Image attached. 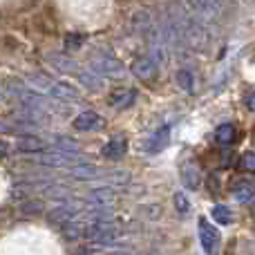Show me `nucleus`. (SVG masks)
Instances as JSON below:
<instances>
[{"label":"nucleus","mask_w":255,"mask_h":255,"mask_svg":"<svg viewBox=\"0 0 255 255\" xmlns=\"http://www.w3.org/2000/svg\"><path fill=\"white\" fill-rule=\"evenodd\" d=\"M199 240H202V247L208 255H215L220 249V233H217L215 226H211L206 222V217L199 220Z\"/></svg>","instance_id":"nucleus-1"},{"label":"nucleus","mask_w":255,"mask_h":255,"mask_svg":"<svg viewBox=\"0 0 255 255\" xmlns=\"http://www.w3.org/2000/svg\"><path fill=\"white\" fill-rule=\"evenodd\" d=\"M132 74L139 81H143V83H150V81L157 79V63L148 56H139L132 63Z\"/></svg>","instance_id":"nucleus-2"},{"label":"nucleus","mask_w":255,"mask_h":255,"mask_svg":"<svg viewBox=\"0 0 255 255\" xmlns=\"http://www.w3.org/2000/svg\"><path fill=\"white\" fill-rule=\"evenodd\" d=\"M92 65L97 67L101 74H106V76H119L121 74V65H119V61L117 58H112L108 52H97L92 56Z\"/></svg>","instance_id":"nucleus-3"},{"label":"nucleus","mask_w":255,"mask_h":255,"mask_svg":"<svg viewBox=\"0 0 255 255\" xmlns=\"http://www.w3.org/2000/svg\"><path fill=\"white\" fill-rule=\"evenodd\" d=\"M181 181H184V186L190 190L199 188L202 175H199V166L195 161H186L184 166H181Z\"/></svg>","instance_id":"nucleus-4"},{"label":"nucleus","mask_w":255,"mask_h":255,"mask_svg":"<svg viewBox=\"0 0 255 255\" xmlns=\"http://www.w3.org/2000/svg\"><path fill=\"white\" fill-rule=\"evenodd\" d=\"M103 126V119L97 115V112H83L74 119V128L79 132H90V130H99Z\"/></svg>","instance_id":"nucleus-5"},{"label":"nucleus","mask_w":255,"mask_h":255,"mask_svg":"<svg viewBox=\"0 0 255 255\" xmlns=\"http://www.w3.org/2000/svg\"><path fill=\"white\" fill-rule=\"evenodd\" d=\"M126 150H128V141L124 136H112V139L101 148V154L106 159H119L126 154Z\"/></svg>","instance_id":"nucleus-6"},{"label":"nucleus","mask_w":255,"mask_h":255,"mask_svg":"<svg viewBox=\"0 0 255 255\" xmlns=\"http://www.w3.org/2000/svg\"><path fill=\"white\" fill-rule=\"evenodd\" d=\"M233 195L238 202L247 204L255 197V181L253 179H240L233 184Z\"/></svg>","instance_id":"nucleus-7"},{"label":"nucleus","mask_w":255,"mask_h":255,"mask_svg":"<svg viewBox=\"0 0 255 255\" xmlns=\"http://www.w3.org/2000/svg\"><path fill=\"white\" fill-rule=\"evenodd\" d=\"M136 101V92L134 90H128V88H121V90H117V92H112V97H110V106L112 108H130L132 103Z\"/></svg>","instance_id":"nucleus-8"},{"label":"nucleus","mask_w":255,"mask_h":255,"mask_svg":"<svg viewBox=\"0 0 255 255\" xmlns=\"http://www.w3.org/2000/svg\"><path fill=\"white\" fill-rule=\"evenodd\" d=\"M49 94H54V97L58 99H65V101H79V90H74L70 83H56V81H52V85H49Z\"/></svg>","instance_id":"nucleus-9"},{"label":"nucleus","mask_w":255,"mask_h":255,"mask_svg":"<svg viewBox=\"0 0 255 255\" xmlns=\"http://www.w3.org/2000/svg\"><path fill=\"white\" fill-rule=\"evenodd\" d=\"M168 141H170V128L163 126L161 130L154 132V134H152V139L148 141L145 150H148V152H161V150L168 145Z\"/></svg>","instance_id":"nucleus-10"},{"label":"nucleus","mask_w":255,"mask_h":255,"mask_svg":"<svg viewBox=\"0 0 255 255\" xmlns=\"http://www.w3.org/2000/svg\"><path fill=\"white\" fill-rule=\"evenodd\" d=\"M215 139L220 141V143H235L238 141V128H235L233 124H224V126H220L215 130Z\"/></svg>","instance_id":"nucleus-11"},{"label":"nucleus","mask_w":255,"mask_h":255,"mask_svg":"<svg viewBox=\"0 0 255 255\" xmlns=\"http://www.w3.org/2000/svg\"><path fill=\"white\" fill-rule=\"evenodd\" d=\"M18 150H22V152H40V150H45V141L36 139V136H25V139L18 141Z\"/></svg>","instance_id":"nucleus-12"},{"label":"nucleus","mask_w":255,"mask_h":255,"mask_svg":"<svg viewBox=\"0 0 255 255\" xmlns=\"http://www.w3.org/2000/svg\"><path fill=\"white\" fill-rule=\"evenodd\" d=\"M65 49H79L83 47L85 43V34H79V31H70V34H65Z\"/></svg>","instance_id":"nucleus-13"},{"label":"nucleus","mask_w":255,"mask_h":255,"mask_svg":"<svg viewBox=\"0 0 255 255\" xmlns=\"http://www.w3.org/2000/svg\"><path fill=\"white\" fill-rule=\"evenodd\" d=\"M213 220L220 222L222 226H226V224H231V222H233V215H231V211L226 206H215V208H213Z\"/></svg>","instance_id":"nucleus-14"},{"label":"nucleus","mask_w":255,"mask_h":255,"mask_svg":"<svg viewBox=\"0 0 255 255\" xmlns=\"http://www.w3.org/2000/svg\"><path fill=\"white\" fill-rule=\"evenodd\" d=\"M193 74H190L188 70H179L177 72V83H179L181 90H186V92H190L193 90Z\"/></svg>","instance_id":"nucleus-15"},{"label":"nucleus","mask_w":255,"mask_h":255,"mask_svg":"<svg viewBox=\"0 0 255 255\" xmlns=\"http://www.w3.org/2000/svg\"><path fill=\"white\" fill-rule=\"evenodd\" d=\"M240 168H242L244 172H255V152L253 150H249V152H244L242 157H240Z\"/></svg>","instance_id":"nucleus-16"},{"label":"nucleus","mask_w":255,"mask_h":255,"mask_svg":"<svg viewBox=\"0 0 255 255\" xmlns=\"http://www.w3.org/2000/svg\"><path fill=\"white\" fill-rule=\"evenodd\" d=\"M175 208H177V213H179V215H188L190 213V202L188 199H186V195L184 193H175Z\"/></svg>","instance_id":"nucleus-17"},{"label":"nucleus","mask_w":255,"mask_h":255,"mask_svg":"<svg viewBox=\"0 0 255 255\" xmlns=\"http://www.w3.org/2000/svg\"><path fill=\"white\" fill-rule=\"evenodd\" d=\"M72 172H74L76 177H97L99 170L94 166H90V163H85V166H76L72 168Z\"/></svg>","instance_id":"nucleus-18"},{"label":"nucleus","mask_w":255,"mask_h":255,"mask_svg":"<svg viewBox=\"0 0 255 255\" xmlns=\"http://www.w3.org/2000/svg\"><path fill=\"white\" fill-rule=\"evenodd\" d=\"M244 103H247L249 110H253V112H255V92H249L247 97H244Z\"/></svg>","instance_id":"nucleus-19"},{"label":"nucleus","mask_w":255,"mask_h":255,"mask_svg":"<svg viewBox=\"0 0 255 255\" xmlns=\"http://www.w3.org/2000/svg\"><path fill=\"white\" fill-rule=\"evenodd\" d=\"M211 188H213V195H217V193H220V186H217V179H215V175L211 177Z\"/></svg>","instance_id":"nucleus-20"},{"label":"nucleus","mask_w":255,"mask_h":255,"mask_svg":"<svg viewBox=\"0 0 255 255\" xmlns=\"http://www.w3.org/2000/svg\"><path fill=\"white\" fill-rule=\"evenodd\" d=\"M222 161H224L226 166H231V163H233V152H226L224 157H222Z\"/></svg>","instance_id":"nucleus-21"},{"label":"nucleus","mask_w":255,"mask_h":255,"mask_svg":"<svg viewBox=\"0 0 255 255\" xmlns=\"http://www.w3.org/2000/svg\"><path fill=\"white\" fill-rule=\"evenodd\" d=\"M4 154H7V145L0 141V157H4Z\"/></svg>","instance_id":"nucleus-22"}]
</instances>
